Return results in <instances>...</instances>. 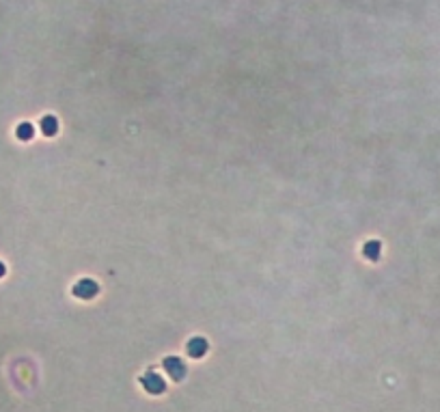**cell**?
Segmentation results:
<instances>
[{
  "mask_svg": "<svg viewBox=\"0 0 440 412\" xmlns=\"http://www.w3.org/2000/svg\"><path fill=\"white\" fill-rule=\"evenodd\" d=\"M140 382H142V386H145V391L147 393H151V395H160V393H164V389H166V384H164V380L158 376V373H145V376L140 378Z\"/></svg>",
  "mask_w": 440,
  "mask_h": 412,
  "instance_id": "obj_2",
  "label": "cell"
},
{
  "mask_svg": "<svg viewBox=\"0 0 440 412\" xmlns=\"http://www.w3.org/2000/svg\"><path fill=\"white\" fill-rule=\"evenodd\" d=\"M15 134H17V138H20V140L26 142V140H30V138H33V136H35V128L30 126V123L24 121V123H20V126H17Z\"/></svg>",
  "mask_w": 440,
  "mask_h": 412,
  "instance_id": "obj_7",
  "label": "cell"
},
{
  "mask_svg": "<svg viewBox=\"0 0 440 412\" xmlns=\"http://www.w3.org/2000/svg\"><path fill=\"white\" fill-rule=\"evenodd\" d=\"M39 126H41V132L46 136H54L59 132V121H57V117H54V115H46L39 121Z\"/></svg>",
  "mask_w": 440,
  "mask_h": 412,
  "instance_id": "obj_5",
  "label": "cell"
},
{
  "mask_svg": "<svg viewBox=\"0 0 440 412\" xmlns=\"http://www.w3.org/2000/svg\"><path fill=\"white\" fill-rule=\"evenodd\" d=\"M4 274H7V266H4V264H2V261H0V278H2V276H4Z\"/></svg>",
  "mask_w": 440,
  "mask_h": 412,
  "instance_id": "obj_8",
  "label": "cell"
},
{
  "mask_svg": "<svg viewBox=\"0 0 440 412\" xmlns=\"http://www.w3.org/2000/svg\"><path fill=\"white\" fill-rule=\"evenodd\" d=\"M100 293V285L95 283L93 278H82L73 285V296L76 298H82V300H91Z\"/></svg>",
  "mask_w": 440,
  "mask_h": 412,
  "instance_id": "obj_1",
  "label": "cell"
},
{
  "mask_svg": "<svg viewBox=\"0 0 440 412\" xmlns=\"http://www.w3.org/2000/svg\"><path fill=\"white\" fill-rule=\"evenodd\" d=\"M380 253H382V244L377 240H369L367 244L363 246V255L367 259H371V261H376L377 257H380Z\"/></svg>",
  "mask_w": 440,
  "mask_h": 412,
  "instance_id": "obj_6",
  "label": "cell"
},
{
  "mask_svg": "<svg viewBox=\"0 0 440 412\" xmlns=\"http://www.w3.org/2000/svg\"><path fill=\"white\" fill-rule=\"evenodd\" d=\"M164 369L171 376V380H175V382H179V380L186 376V365L182 363V358H177V356L164 358Z\"/></svg>",
  "mask_w": 440,
  "mask_h": 412,
  "instance_id": "obj_3",
  "label": "cell"
},
{
  "mask_svg": "<svg viewBox=\"0 0 440 412\" xmlns=\"http://www.w3.org/2000/svg\"><path fill=\"white\" fill-rule=\"evenodd\" d=\"M186 352H188L192 358H201L203 354L207 352V341L203 339V337H192L188 341V345H186Z\"/></svg>",
  "mask_w": 440,
  "mask_h": 412,
  "instance_id": "obj_4",
  "label": "cell"
}]
</instances>
